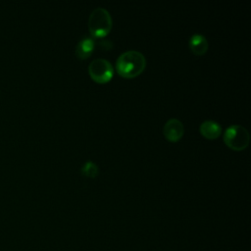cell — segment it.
I'll list each match as a JSON object with an SVG mask.
<instances>
[{"label": "cell", "mask_w": 251, "mask_h": 251, "mask_svg": "<svg viewBox=\"0 0 251 251\" xmlns=\"http://www.w3.org/2000/svg\"><path fill=\"white\" fill-rule=\"evenodd\" d=\"M249 133L247 129L240 125L229 126L224 134L225 143L233 150H243L249 144Z\"/></svg>", "instance_id": "3"}, {"label": "cell", "mask_w": 251, "mask_h": 251, "mask_svg": "<svg viewBox=\"0 0 251 251\" xmlns=\"http://www.w3.org/2000/svg\"><path fill=\"white\" fill-rule=\"evenodd\" d=\"M112 27V18L108 10L98 7L94 9L88 18V29L93 37L105 36Z\"/></svg>", "instance_id": "2"}, {"label": "cell", "mask_w": 251, "mask_h": 251, "mask_svg": "<svg viewBox=\"0 0 251 251\" xmlns=\"http://www.w3.org/2000/svg\"><path fill=\"white\" fill-rule=\"evenodd\" d=\"M81 173L86 176L94 177L98 174V166L92 161H87L83 164L81 168Z\"/></svg>", "instance_id": "9"}, {"label": "cell", "mask_w": 251, "mask_h": 251, "mask_svg": "<svg viewBox=\"0 0 251 251\" xmlns=\"http://www.w3.org/2000/svg\"><path fill=\"white\" fill-rule=\"evenodd\" d=\"M88 73L94 80L98 82H107L112 78L114 69L108 60L97 58L89 64Z\"/></svg>", "instance_id": "4"}, {"label": "cell", "mask_w": 251, "mask_h": 251, "mask_svg": "<svg viewBox=\"0 0 251 251\" xmlns=\"http://www.w3.org/2000/svg\"><path fill=\"white\" fill-rule=\"evenodd\" d=\"M94 39L89 36H84L77 42L75 47V54L80 59H86L91 55V53L94 50Z\"/></svg>", "instance_id": "6"}, {"label": "cell", "mask_w": 251, "mask_h": 251, "mask_svg": "<svg viewBox=\"0 0 251 251\" xmlns=\"http://www.w3.org/2000/svg\"><path fill=\"white\" fill-rule=\"evenodd\" d=\"M100 40L95 42V45L97 44L98 47L102 50H110L113 47V43L108 40V39H104V38H99Z\"/></svg>", "instance_id": "10"}, {"label": "cell", "mask_w": 251, "mask_h": 251, "mask_svg": "<svg viewBox=\"0 0 251 251\" xmlns=\"http://www.w3.org/2000/svg\"><path fill=\"white\" fill-rule=\"evenodd\" d=\"M163 132L166 138L170 141H177L184 132V127L182 123L176 118L169 119L163 127Z\"/></svg>", "instance_id": "5"}, {"label": "cell", "mask_w": 251, "mask_h": 251, "mask_svg": "<svg viewBox=\"0 0 251 251\" xmlns=\"http://www.w3.org/2000/svg\"><path fill=\"white\" fill-rule=\"evenodd\" d=\"M221 126L212 120H206L200 125V132L207 138L213 139L221 134Z\"/></svg>", "instance_id": "8"}, {"label": "cell", "mask_w": 251, "mask_h": 251, "mask_svg": "<svg viewBox=\"0 0 251 251\" xmlns=\"http://www.w3.org/2000/svg\"><path fill=\"white\" fill-rule=\"evenodd\" d=\"M146 66L144 55L136 50H128L122 53L116 62L118 73L124 77H134L141 74Z\"/></svg>", "instance_id": "1"}, {"label": "cell", "mask_w": 251, "mask_h": 251, "mask_svg": "<svg viewBox=\"0 0 251 251\" xmlns=\"http://www.w3.org/2000/svg\"><path fill=\"white\" fill-rule=\"evenodd\" d=\"M188 44L191 51L196 55H203L208 49V41L206 37L200 33L192 34Z\"/></svg>", "instance_id": "7"}]
</instances>
